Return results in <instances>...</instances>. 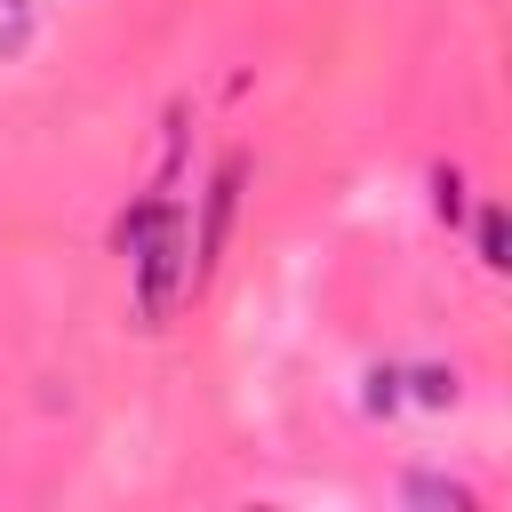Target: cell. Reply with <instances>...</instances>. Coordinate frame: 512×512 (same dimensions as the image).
<instances>
[{"instance_id": "cell-3", "label": "cell", "mask_w": 512, "mask_h": 512, "mask_svg": "<svg viewBox=\"0 0 512 512\" xmlns=\"http://www.w3.org/2000/svg\"><path fill=\"white\" fill-rule=\"evenodd\" d=\"M480 264H496V272L512 264V256H504V208H488V216H480Z\"/></svg>"}, {"instance_id": "cell-2", "label": "cell", "mask_w": 512, "mask_h": 512, "mask_svg": "<svg viewBox=\"0 0 512 512\" xmlns=\"http://www.w3.org/2000/svg\"><path fill=\"white\" fill-rule=\"evenodd\" d=\"M32 40V0H0V64Z\"/></svg>"}, {"instance_id": "cell-4", "label": "cell", "mask_w": 512, "mask_h": 512, "mask_svg": "<svg viewBox=\"0 0 512 512\" xmlns=\"http://www.w3.org/2000/svg\"><path fill=\"white\" fill-rule=\"evenodd\" d=\"M416 400H424V408H448V400H456V376L424 368V376H416Z\"/></svg>"}, {"instance_id": "cell-1", "label": "cell", "mask_w": 512, "mask_h": 512, "mask_svg": "<svg viewBox=\"0 0 512 512\" xmlns=\"http://www.w3.org/2000/svg\"><path fill=\"white\" fill-rule=\"evenodd\" d=\"M120 256L136 264V288H144V320H168L176 296L192 288V256H184V224L168 208H136L120 224Z\"/></svg>"}, {"instance_id": "cell-5", "label": "cell", "mask_w": 512, "mask_h": 512, "mask_svg": "<svg viewBox=\"0 0 512 512\" xmlns=\"http://www.w3.org/2000/svg\"><path fill=\"white\" fill-rule=\"evenodd\" d=\"M432 184H440V216H456V208H464V176H456V168H440Z\"/></svg>"}]
</instances>
